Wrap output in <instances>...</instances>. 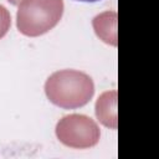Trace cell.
<instances>
[{
    "mask_svg": "<svg viewBox=\"0 0 159 159\" xmlns=\"http://www.w3.org/2000/svg\"><path fill=\"white\" fill-rule=\"evenodd\" d=\"M75 1H81V2H97L99 0H75Z\"/></svg>",
    "mask_w": 159,
    "mask_h": 159,
    "instance_id": "6da1fadb",
    "label": "cell"
}]
</instances>
